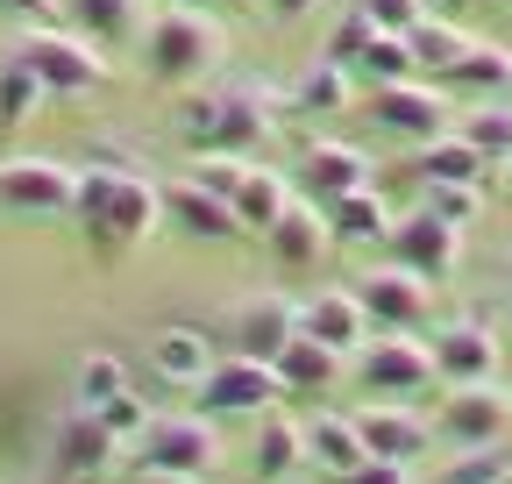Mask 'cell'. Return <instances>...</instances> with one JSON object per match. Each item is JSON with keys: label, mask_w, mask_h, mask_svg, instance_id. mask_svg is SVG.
I'll return each instance as SVG.
<instances>
[{"label": "cell", "mask_w": 512, "mask_h": 484, "mask_svg": "<svg viewBox=\"0 0 512 484\" xmlns=\"http://www.w3.org/2000/svg\"><path fill=\"white\" fill-rule=\"evenodd\" d=\"M356 72H363L370 86H406V79H420V65H413V43H406V36H384V29L363 43Z\"/></svg>", "instance_id": "1f68e13d"}, {"label": "cell", "mask_w": 512, "mask_h": 484, "mask_svg": "<svg viewBox=\"0 0 512 484\" xmlns=\"http://www.w3.org/2000/svg\"><path fill=\"white\" fill-rule=\"evenodd\" d=\"M143 463L136 470H171V477H207V463L221 456V435L207 413H157L143 428Z\"/></svg>", "instance_id": "ba28073f"}, {"label": "cell", "mask_w": 512, "mask_h": 484, "mask_svg": "<svg viewBox=\"0 0 512 484\" xmlns=\"http://www.w3.org/2000/svg\"><path fill=\"white\" fill-rule=\"evenodd\" d=\"M349 292L363 299V314H370L377 335H420V321H427V292H434V285L413 278V271H399V264H377V271H363Z\"/></svg>", "instance_id": "7c38bea8"}, {"label": "cell", "mask_w": 512, "mask_h": 484, "mask_svg": "<svg viewBox=\"0 0 512 484\" xmlns=\"http://www.w3.org/2000/svg\"><path fill=\"white\" fill-rule=\"evenodd\" d=\"M285 385H278V363H264V356H221L214 371H207V385H200V399H207V420H264L271 413V399H278Z\"/></svg>", "instance_id": "9c48e42d"}, {"label": "cell", "mask_w": 512, "mask_h": 484, "mask_svg": "<svg viewBox=\"0 0 512 484\" xmlns=\"http://www.w3.org/2000/svg\"><path fill=\"white\" fill-rule=\"evenodd\" d=\"M413 178H420V186H484L491 164H484L456 129H448V136H434V143L413 150Z\"/></svg>", "instance_id": "d4e9b609"}, {"label": "cell", "mask_w": 512, "mask_h": 484, "mask_svg": "<svg viewBox=\"0 0 512 484\" xmlns=\"http://www.w3.org/2000/svg\"><path fill=\"white\" fill-rule=\"evenodd\" d=\"M342 8H356L370 29H384V36H413L434 8H427V0H342Z\"/></svg>", "instance_id": "e575fe53"}, {"label": "cell", "mask_w": 512, "mask_h": 484, "mask_svg": "<svg viewBox=\"0 0 512 484\" xmlns=\"http://www.w3.org/2000/svg\"><path fill=\"white\" fill-rule=\"evenodd\" d=\"M384 257H392L399 271H413V278H427V285H441L448 271H456V257H463V228H448L441 214L413 207V214L392 221V235H384Z\"/></svg>", "instance_id": "30bf717a"}, {"label": "cell", "mask_w": 512, "mask_h": 484, "mask_svg": "<svg viewBox=\"0 0 512 484\" xmlns=\"http://www.w3.org/2000/svg\"><path fill=\"white\" fill-rule=\"evenodd\" d=\"M377 29L356 15V8H342V22H335V36H328V65H342V72H356V57H363V43H370Z\"/></svg>", "instance_id": "f35d334b"}, {"label": "cell", "mask_w": 512, "mask_h": 484, "mask_svg": "<svg viewBox=\"0 0 512 484\" xmlns=\"http://www.w3.org/2000/svg\"><path fill=\"white\" fill-rule=\"evenodd\" d=\"M363 114H370V129L392 136L399 150H420V143L448 136V100H441L434 86H420V79H406V86H370Z\"/></svg>", "instance_id": "52a82bcc"}, {"label": "cell", "mask_w": 512, "mask_h": 484, "mask_svg": "<svg viewBox=\"0 0 512 484\" xmlns=\"http://www.w3.org/2000/svg\"><path fill=\"white\" fill-rule=\"evenodd\" d=\"M292 107H306V114H335V107H349V72L320 57V65L292 86Z\"/></svg>", "instance_id": "836d02e7"}, {"label": "cell", "mask_w": 512, "mask_h": 484, "mask_svg": "<svg viewBox=\"0 0 512 484\" xmlns=\"http://www.w3.org/2000/svg\"><path fill=\"white\" fill-rule=\"evenodd\" d=\"M484 164H512V100H477L463 114V129H456Z\"/></svg>", "instance_id": "f546056e"}, {"label": "cell", "mask_w": 512, "mask_h": 484, "mask_svg": "<svg viewBox=\"0 0 512 484\" xmlns=\"http://www.w3.org/2000/svg\"><path fill=\"white\" fill-rule=\"evenodd\" d=\"M114 456H121V442L100 428L93 406H72L57 420V435H50V477L57 484H100L114 470Z\"/></svg>", "instance_id": "8fae6325"}, {"label": "cell", "mask_w": 512, "mask_h": 484, "mask_svg": "<svg viewBox=\"0 0 512 484\" xmlns=\"http://www.w3.org/2000/svg\"><path fill=\"white\" fill-rule=\"evenodd\" d=\"M356 428H363V449L370 456H384V463H420L427 449H434V428H427V420L399 399V406H363L356 413Z\"/></svg>", "instance_id": "ac0fdd59"}, {"label": "cell", "mask_w": 512, "mask_h": 484, "mask_svg": "<svg viewBox=\"0 0 512 484\" xmlns=\"http://www.w3.org/2000/svg\"><path fill=\"white\" fill-rule=\"evenodd\" d=\"M264 8H271L278 22H306V15L320 8V0H264Z\"/></svg>", "instance_id": "ee69618b"}, {"label": "cell", "mask_w": 512, "mask_h": 484, "mask_svg": "<svg viewBox=\"0 0 512 484\" xmlns=\"http://www.w3.org/2000/svg\"><path fill=\"white\" fill-rule=\"evenodd\" d=\"M441 86L477 93V100H505V93H512V50H498V43H470L456 65L441 72Z\"/></svg>", "instance_id": "484cf974"}, {"label": "cell", "mask_w": 512, "mask_h": 484, "mask_svg": "<svg viewBox=\"0 0 512 484\" xmlns=\"http://www.w3.org/2000/svg\"><path fill=\"white\" fill-rule=\"evenodd\" d=\"M491 8H512V0H491Z\"/></svg>", "instance_id": "c3c4849f"}, {"label": "cell", "mask_w": 512, "mask_h": 484, "mask_svg": "<svg viewBox=\"0 0 512 484\" xmlns=\"http://www.w3.org/2000/svg\"><path fill=\"white\" fill-rule=\"evenodd\" d=\"M306 463H320L328 477L363 470V463H370V449H363L356 413H349V420H342V413H313V420H306Z\"/></svg>", "instance_id": "cb8c5ba5"}, {"label": "cell", "mask_w": 512, "mask_h": 484, "mask_svg": "<svg viewBox=\"0 0 512 484\" xmlns=\"http://www.w3.org/2000/svg\"><path fill=\"white\" fill-rule=\"evenodd\" d=\"M164 221H171L178 235H192V242H235V235H242L235 207H228L221 193H207L200 178H178V186H164Z\"/></svg>", "instance_id": "d6986e66"}, {"label": "cell", "mask_w": 512, "mask_h": 484, "mask_svg": "<svg viewBox=\"0 0 512 484\" xmlns=\"http://www.w3.org/2000/svg\"><path fill=\"white\" fill-rule=\"evenodd\" d=\"M121 392H136L121 356H86V363H79V406H107V399H121Z\"/></svg>", "instance_id": "d590c367"}, {"label": "cell", "mask_w": 512, "mask_h": 484, "mask_svg": "<svg viewBox=\"0 0 512 484\" xmlns=\"http://www.w3.org/2000/svg\"><path fill=\"white\" fill-rule=\"evenodd\" d=\"M72 8V29L100 50H121L128 36H143V8L136 0H64Z\"/></svg>", "instance_id": "83f0119b"}, {"label": "cell", "mask_w": 512, "mask_h": 484, "mask_svg": "<svg viewBox=\"0 0 512 484\" xmlns=\"http://www.w3.org/2000/svg\"><path fill=\"white\" fill-rule=\"evenodd\" d=\"M342 349H328V342H313L306 328L278 349V385H285V399H320V392H335V378H342Z\"/></svg>", "instance_id": "44dd1931"}, {"label": "cell", "mask_w": 512, "mask_h": 484, "mask_svg": "<svg viewBox=\"0 0 512 484\" xmlns=\"http://www.w3.org/2000/svg\"><path fill=\"white\" fill-rule=\"evenodd\" d=\"M72 221L86 228V250L100 264H121L128 250H143L164 221V193L143 171H79V207Z\"/></svg>", "instance_id": "6da1fadb"}, {"label": "cell", "mask_w": 512, "mask_h": 484, "mask_svg": "<svg viewBox=\"0 0 512 484\" xmlns=\"http://www.w3.org/2000/svg\"><path fill=\"white\" fill-rule=\"evenodd\" d=\"M79 207V171L57 157H8L0 164V214L22 221H57Z\"/></svg>", "instance_id": "8992f818"}, {"label": "cell", "mask_w": 512, "mask_h": 484, "mask_svg": "<svg viewBox=\"0 0 512 484\" xmlns=\"http://www.w3.org/2000/svg\"><path fill=\"white\" fill-rule=\"evenodd\" d=\"M292 186H299V200L328 207V200L370 186V157H363L356 143H306V150H299V171H292Z\"/></svg>", "instance_id": "9a60e30c"}, {"label": "cell", "mask_w": 512, "mask_h": 484, "mask_svg": "<svg viewBox=\"0 0 512 484\" xmlns=\"http://www.w3.org/2000/svg\"><path fill=\"white\" fill-rule=\"evenodd\" d=\"M292 207V193H285V171H271V164H249V178L235 186V221H242V235H264L278 214Z\"/></svg>", "instance_id": "f1b7e54d"}, {"label": "cell", "mask_w": 512, "mask_h": 484, "mask_svg": "<svg viewBox=\"0 0 512 484\" xmlns=\"http://www.w3.org/2000/svg\"><path fill=\"white\" fill-rule=\"evenodd\" d=\"M356 378H363V392H377V399H420L427 385H441L434 342H420V335H370V342L356 349Z\"/></svg>", "instance_id": "5b68a950"}, {"label": "cell", "mask_w": 512, "mask_h": 484, "mask_svg": "<svg viewBox=\"0 0 512 484\" xmlns=\"http://www.w3.org/2000/svg\"><path fill=\"white\" fill-rule=\"evenodd\" d=\"M271 93L249 86V79H228V86H207L178 107V136L200 150V157H249L256 143L271 136Z\"/></svg>", "instance_id": "7a4b0ae2"}, {"label": "cell", "mask_w": 512, "mask_h": 484, "mask_svg": "<svg viewBox=\"0 0 512 484\" xmlns=\"http://www.w3.org/2000/svg\"><path fill=\"white\" fill-rule=\"evenodd\" d=\"M299 335V307L285 292H249V299H235L228 307V342H235V356H264V363H278V349Z\"/></svg>", "instance_id": "5bb4252c"}, {"label": "cell", "mask_w": 512, "mask_h": 484, "mask_svg": "<svg viewBox=\"0 0 512 484\" xmlns=\"http://www.w3.org/2000/svg\"><path fill=\"white\" fill-rule=\"evenodd\" d=\"M221 22H207L200 8H164L157 22H143V65L157 86H192V79H207L221 65Z\"/></svg>", "instance_id": "3957f363"}, {"label": "cell", "mask_w": 512, "mask_h": 484, "mask_svg": "<svg viewBox=\"0 0 512 484\" xmlns=\"http://www.w3.org/2000/svg\"><path fill=\"white\" fill-rule=\"evenodd\" d=\"M128 484H200V477H171V470H136Z\"/></svg>", "instance_id": "f6af8a7d"}, {"label": "cell", "mask_w": 512, "mask_h": 484, "mask_svg": "<svg viewBox=\"0 0 512 484\" xmlns=\"http://www.w3.org/2000/svg\"><path fill=\"white\" fill-rule=\"evenodd\" d=\"M15 50H22V65L43 79V93H57V100H79V93H100V86H107V57H100V43H86L79 29L43 22V29H29Z\"/></svg>", "instance_id": "277c9868"}, {"label": "cell", "mask_w": 512, "mask_h": 484, "mask_svg": "<svg viewBox=\"0 0 512 484\" xmlns=\"http://www.w3.org/2000/svg\"><path fill=\"white\" fill-rule=\"evenodd\" d=\"M420 207L441 214L448 228H470L484 214V186H420Z\"/></svg>", "instance_id": "8d00e7d4"}, {"label": "cell", "mask_w": 512, "mask_h": 484, "mask_svg": "<svg viewBox=\"0 0 512 484\" xmlns=\"http://www.w3.org/2000/svg\"><path fill=\"white\" fill-rule=\"evenodd\" d=\"M185 8H249V0H185Z\"/></svg>", "instance_id": "bcb514c9"}, {"label": "cell", "mask_w": 512, "mask_h": 484, "mask_svg": "<svg viewBox=\"0 0 512 484\" xmlns=\"http://www.w3.org/2000/svg\"><path fill=\"white\" fill-rule=\"evenodd\" d=\"M505 314H512V299H505Z\"/></svg>", "instance_id": "681fc988"}, {"label": "cell", "mask_w": 512, "mask_h": 484, "mask_svg": "<svg viewBox=\"0 0 512 484\" xmlns=\"http://www.w3.org/2000/svg\"><path fill=\"white\" fill-rule=\"evenodd\" d=\"M299 328H306L313 342H328V349H342V356H356V349H363V342L377 335L356 292H320V299H306V307H299Z\"/></svg>", "instance_id": "7402d4cb"}, {"label": "cell", "mask_w": 512, "mask_h": 484, "mask_svg": "<svg viewBox=\"0 0 512 484\" xmlns=\"http://www.w3.org/2000/svg\"><path fill=\"white\" fill-rule=\"evenodd\" d=\"M406 43H413V65H420V72H448V65H456V57L470 50V36H463L456 22H441V15H427Z\"/></svg>", "instance_id": "d6a6232c"}, {"label": "cell", "mask_w": 512, "mask_h": 484, "mask_svg": "<svg viewBox=\"0 0 512 484\" xmlns=\"http://www.w3.org/2000/svg\"><path fill=\"white\" fill-rule=\"evenodd\" d=\"M50 484H57V477H50Z\"/></svg>", "instance_id": "f907efd6"}, {"label": "cell", "mask_w": 512, "mask_h": 484, "mask_svg": "<svg viewBox=\"0 0 512 484\" xmlns=\"http://www.w3.org/2000/svg\"><path fill=\"white\" fill-rule=\"evenodd\" d=\"M441 435L456 449H498L512 435V399L498 385H448L441 399Z\"/></svg>", "instance_id": "4fadbf2b"}, {"label": "cell", "mask_w": 512, "mask_h": 484, "mask_svg": "<svg viewBox=\"0 0 512 484\" xmlns=\"http://www.w3.org/2000/svg\"><path fill=\"white\" fill-rule=\"evenodd\" d=\"M498 363H505V342L484 328V321H456L434 335V371L441 385H498Z\"/></svg>", "instance_id": "2e32d148"}, {"label": "cell", "mask_w": 512, "mask_h": 484, "mask_svg": "<svg viewBox=\"0 0 512 484\" xmlns=\"http://www.w3.org/2000/svg\"><path fill=\"white\" fill-rule=\"evenodd\" d=\"M143 363H150L157 385H171V392H200L221 356H214V342H207L200 328H157V335L143 342Z\"/></svg>", "instance_id": "e0dca14e"}, {"label": "cell", "mask_w": 512, "mask_h": 484, "mask_svg": "<svg viewBox=\"0 0 512 484\" xmlns=\"http://www.w3.org/2000/svg\"><path fill=\"white\" fill-rule=\"evenodd\" d=\"M192 178H200L207 193H221V200L235 207V186L249 178V157H200V164H192Z\"/></svg>", "instance_id": "ab89813d"}, {"label": "cell", "mask_w": 512, "mask_h": 484, "mask_svg": "<svg viewBox=\"0 0 512 484\" xmlns=\"http://www.w3.org/2000/svg\"><path fill=\"white\" fill-rule=\"evenodd\" d=\"M335 484H413V477H406V463H384V456H370L363 470H349V477H335Z\"/></svg>", "instance_id": "b9f144b4"}, {"label": "cell", "mask_w": 512, "mask_h": 484, "mask_svg": "<svg viewBox=\"0 0 512 484\" xmlns=\"http://www.w3.org/2000/svg\"><path fill=\"white\" fill-rule=\"evenodd\" d=\"M299 463H306V420L264 413V428H256V477H264V484H292Z\"/></svg>", "instance_id": "4316f807"}, {"label": "cell", "mask_w": 512, "mask_h": 484, "mask_svg": "<svg viewBox=\"0 0 512 484\" xmlns=\"http://www.w3.org/2000/svg\"><path fill=\"white\" fill-rule=\"evenodd\" d=\"M427 8H448V15H463V8H477V0H427Z\"/></svg>", "instance_id": "7dc6e473"}, {"label": "cell", "mask_w": 512, "mask_h": 484, "mask_svg": "<svg viewBox=\"0 0 512 484\" xmlns=\"http://www.w3.org/2000/svg\"><path fill=\"white\" fill-rule=\"evenodd\" d=\"M0 15H15V22L43 29V22H57V0H0Z\"/></svg>", "instance_id": "7bdbcfd3"}, {"label": "cell", "mask_w": 512, "mask_h": 484, "mask_svg": "<svg viewBox=\"0 0 512 484\" xmlns=\"http://www.w3.org/2000/svg\"><path fill=\"white\" fill-rule=\"evenodd\" d=\"M441 484H505V456L498 449H470L463 463H448Z\"/></svg>", "instance_id": "60d3db41"}, {"label": "cell", "mask_w": 512, "mask_h": 484, "mask_svg": "<svg viewBox=\"0 0 512 484\" xmlns=\"http://www.w3.org/2000/svg\"><path fill=\"white\" fill-rule=\"evenodd\" d=\"M328 214V235L342 242V250H384V235H392V207H384V193L377 186H363V193H342V200H328L320 207Z\"/></svg>", "instance_id": "603a6c76"}, {"label": "cell", "mask_w": 512, "mask_h": 484, "mask_svg": "<svg viewBox=\"0 0 512 484\" xmlns=\"http://www.w3.org/2000/svg\"><path fill=\"white\" fill-rule=\"evenodd\" d=\"M93 413H100V428H107L114 442H143V428L157 420V413H150L136 392H121V399H107V406H93Z\"/></svg>", "instance_id": "74e56055"}, {"label": "cell", "mask_w": 512, "mask_h": 484, "mask_svg": "<svg viewBox=\"0 0 512 484\" xmlns=\"http://www.w3.org/2000/svg\"><path fill=\"white\" fill-rule=\"evenodd\" d=\"M264 242H271V257H278L285 271H313L320 257H328V242H335V235H328V214H320L313 200L292 193V207L264 228Z\"/></svg>", "instance_id": "ffe728a7"}, {"label": "cell", "mask_w": 512, "mask_h": 484, "mask_svg": "<svg viewBox=\"0 0 512 484\" xmlns=\"http://www.w3.org/2000/svg\"><path fill=\"white\" fill-rule=\"evenodd\" d=\"M43 100H50V93H43V79L22 65V50H8V57H0V136H15Z\"/></svg>", "instance_id": "4dcf8cb0"}]
</instances>
